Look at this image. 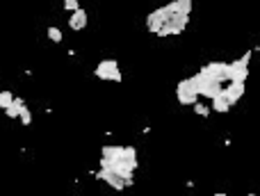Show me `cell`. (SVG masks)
I'll use <instances>...</instances> for the list:
<instances>
[{
    "mask_svg": "<svg viewBox=\"0 0 260 196\" xmlns=\"http://www.w3.org/2000/svg\"><path fill=\"white\" fill-rule=\"evenodd\" d=\"M194 2L192 0H173L167 5L158 7L165 16V25L158 32V37H171V34H183L187 23H189V14H192Z\"/></svg>",
    "mask_w": 260,
    "mask_h": 196,
    "instance_id": "obj_1",
    "label": "cell"
},
{
    "mask_svg": "<svg viewBox=\"0 0 260 196\" xmlns=\"http://www.w3.org/2000/svg\"><path fill=\"white\" fill-rule=\"evenodd\" d=\"M192 80H194V85H196L199 98H208V100H213V98L217 96V94H221V89H224V82L217 80L214 75H210L208 71H203V69H201L199 73H194Z\"/></svg>",
    "mask_w": 260,
    "mask_h": 196,
    "instance_id": "obj_2",
    "label": "cell"
},
{
    "mask_svg": "<svg viewBox=\"0 0 260 196\" xmlns=\"http://www.w3.org/2000/svg\"><path fill=\"white\" fill-rule=\"evenodd\" d=\"M96 78L98 80H107V82H121L123 75H121V66L117 59H103L96 66Z\"/></svg>",
    "mask_w": 260,
    "mask_h": 196,
    "instance_id": "obj_3",
    "label": "cell"
},
{
    "mask_svg": "<svg viewBox=\"0 0 260 196\" xmlns=\"http://www.w3.org/2000/svg\"><path fill=\"white\" fill-rule=\"evenodd\" d=\"M176 98H178L180 105H189V107L199 100V92H196V85H194L192 78H183L176 85Z\"/></svg>",
    "mask_w": 260,
    "mask_h": 196,
    "instance_id": "obj_4",
    "label": "cell"
},
{
    "mask_svg": "<svg viewBox=\"0 0 260 196\" xmlns=\"http://www.w3.org/2000/svg\"><path fill=\"white\" fill-rule=\"evenodd\" d=\"M251 55L254 52L247 50L242 57L233 59L231 62V80H235V82H247L249 78V64H251Z\"/></svg>",
    "mask_w": 260,
    "mask_h": 196,
    "instance_id": "obj_5",
    "label": "cell"
},
{
    "mask_svg": "<svg viewBox=\"0 0 260 196\" xmlns=\"http://www.w3.org/2000/svg\"><path fill=\"white\" fill-rule=\"evenodd\" d=\"M96 178H98V180H103V183H107L112 190H119V192L133 185V180H126V178L119 176V173H117V171H112V169H100L98 173H96Z\"/></svg>",
    "mask_w": 260,
    "mask_h": 196,
    "instance_id": "obj_6",
    "label": "cell"
},
{
    "mask_svg": "<svg viewBox=\"0 0 260 196\" xmlns=\"http://www.w3.org/2000/svg\"><path fill=\"white\" fill-rule=\"evenodd\" d=\"M203 71H208L210 75L221 80L224 85L231 82V62H208V64L203 66Z\"/></svg>",
    "mask_w": 260,
    "mask_h": 196,
    "instance_id": "obj_7",
    "label": "cell"
},
{
    "mask_svg": "<svg viewBox=\"0 0 260 196\" xmlns=\"http://www.w3.org/2000/svg\"><path fill=\"white\" fill-rule=\"evenodd\" d=\"M224 96L228 98V103L235 105V103H240V98L244 96V92H247V82H235V80H231V82H226L224 85Z\"/></svg>",
    "mask_w": 260,
    "mask_h": 196,
    "instance_id": "obj_8",
    "label": "cell"
},
{
    "mask_svg": "<svg viewBox=\"0 0 260 196\" xmlns=\"http://www.w3.org/2000/svg\"><path fill=\"white\" fill-rule=\"evenodd\" d=\"M69 27L75 30V32H80V30L87 27V12L82 7H78L75 12H71V16H69Z\"/></svg>",
    "mask_w": 260,
    "mask_h": 196,
    "instance_id": "obj_9",
    "label": "cell"
},
{
    "mask_svg": "<svg viewBox=\"0 0 260 196\" xmlns=\"http://www.w3.org/2000/svg\"><path fill=\"white\" fill-rule=\"evenodd\" d=\"M162 25H165V16H162L160 9H153V12L146 16V30L148 32L158 34L162 30Z\"/></svg>",
    "mask_w": 260,
    "mask_h": 196,
    "instance_id": "obj_10",
    "label": "cell"
},
{
    "mask_svg": "<svg viewBox=\"0 0 260 196\" xmlns=\"http://www.w3.org/2000/svg\"><path fill=\"white\" fill-rule=\"evenodd\" d=\"M231 107H233V105L228 103V98L224 96V92H221V94H217V96L213 98V105H210V110H213V112H217V114H226V112L231 110Z\"/></svg>",
    "mask_w": 260,
    "mask_h": 196,
    "instance_id": "obj_11",
    "label": "cell"
},
{
    "mask_svg": "<svg viewBox=\"0 0 260 196\" xmlns=\"http://www.w3.org/2000/svg\"><path fill=\"white\" fill-rule=\"evenodd\" d=\"M23 107H25V100H23V98H12V103L5 107V114L9 119H19V114H21Z\"/></svg>",
    "mask_w": 260,
    "mask_h": 196,
    "instance_id": "obj_12",
    "label": "cell"
},
{
    "mask_svg": "<svg viewBox=\"0 0 260 196\" xmlns=\"http://www.w3.org/2000/svg\"><path fill=\"white\" fill-rule=\"evenodd\" d=\"M192 110H194V114H199V117H208V114H210V107H208V105H203V103H199V100H196V103L192 105Z\"/></svg>",
    "mask_w": 260,
    "mask_h": 196,
    "instance_id": "obj_13",
    "label": "cell"
},
{
    "mask_svg": "<svg viewBox=\"0 0 260 196\" xmlns=\"http://www.w3.org/2000/svg\"><path fill=\"white\" fill-rule=\"evenodd\" d=\"M48 39H50V41H55V44H60V41H62V30H60V27H48Z\"/></svg>",
    "mask_w": 260,
    "mask_h": 196,
    "instance_id": "obj_14",
    "label": "cell"
},
{
    "mask_svg": "<svg viewBox=\"0 0 260 196\" xmlns=\"http://www.w3.org/2000/svg\"><path fill=\"white\" fill-rule=\"evenodd\" d=\"M19 119H21V123H23V125H30V123H32V112L27 110V107H23L21 114H19Z\"/></svg>",
    "mask_w": 260,
    "mask_h": 196,
    "instance_id": "obj_15",
    "label": "cell"
},
{
    "mask_svg": "<svg viewBox=\"0 0 260 196\" xmlns=\"http://www.w3.org/2000/svg\"><path fill=\"white\" fill-rule=\"evenodd\" d=\"M12 98H14V94H12V92H0V107L5 110L7 105L12 103Z\"/></svg>",
    "mask_w": 260,
    "mask_h": 196,
    "instance_id": "obj_16",
    "label": "cell"
},
{
    "mask_svg": "<svg viewBox=\"0 0 260 196\" xmlns=\"http://www.w3.org/2000/svg\"><path fill=\"white\" fill-rule=\"evenodd\" d=\"M78 7H80L78 0H64V9H69V12H75Z\"/></svg>",
    "mask_w": 260,
    "mask_h": 196,
    "instance_id": "obj_17",
    "label": "cell"
}]
</instances>
